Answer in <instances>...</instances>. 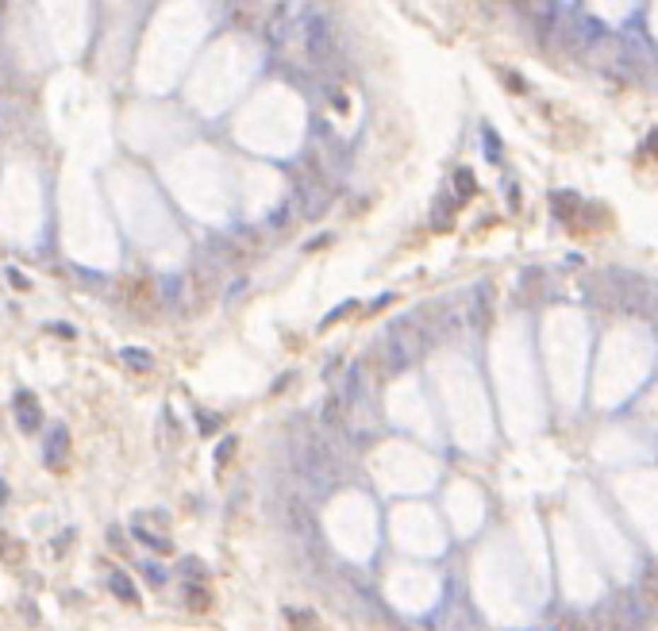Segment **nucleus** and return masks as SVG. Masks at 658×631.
Instances as JSON below:
<instances>
[{"label": "nucleus", "instance_id": "nucleus-1", "mask_svg": "<svg viewBox=\"0 0 658 631\" xmlns=\"http://www.w3.org/2000/svg\"><path fill=\"white\" fill-rule=\"evenodd\" d=\"M285 520H289V531H293V536H301V539H312L316 536L312 512L296 501V497H289V501H285Z\"/></svg>", "mask_w": 658, "mask_h": 631}, {"label": "nucleus", "instance_id": "nucleus-2", "mask_svg": "<svg viewBox=\"0 0 658 631\" xmlns=\"http://www.w3.org/2000/svg\"><path fill=\"white\" fill-rule=\"evenodd\" d=\"M124 301L131 304V308H139V312H151L154 308V289H151V282L131 277V282L124 285Z\"/></svg>", "mask_w": 658, "mask_h": 631}, {"label": "nucleus", "instance_id": "nucleus-3", "mask_svg": "<svg viewBox=\"0 0 658 631\" xmlns=\"http://www.w3.org/2000/svg\"><path fill=\"white\" fill-rule=\"evenodd\" d=\"M20 424L23 427H39V408L31 397H20Z\"/></svg>", "mask_w": 658, "mask_h": 631}, {"label": "nucleus", "instance_id": "nucleus-4", "mask_svg": "<svg viewBox=\"0 0 658 631\" xmlns=\"http://www.w3.org/2000/svg\"><path fill=\"white\" fill-rule=\"evenodd\" d=\"M112 589H116L124 601H135V593H131V581H127L124 574H116V577H112Z\"/></svg>", "mask_w": 658, "mask_h": 631}, {"label": "nucleus", "instance_id": "nucleus-5", "mask_svg": "<svg viewBox=\"0 0 658 631\" xmlns=\"http://www.w3.org/2000/svg\"><path fill=\"white\" fill-rule=\"evenodd\" d=\"M124 362L139 366V370H151V354H139V350H124Z\"/></svg>", "mask_w": 658, "mask_h": 631}, {"label": "nucleus", "instance_id": "nucleus-6", "mask_svg": "<svg viewBox=\"0 0 658 631\" xmlns=\"http://www.w3.org/2000/svg\"><path fill=\"white\" fill-rule=\"evenodd\" d=\"M0 501H4V481H0Z\"/></svg>", "mask_w": 658, "mask_h": 631}]
</instances>
